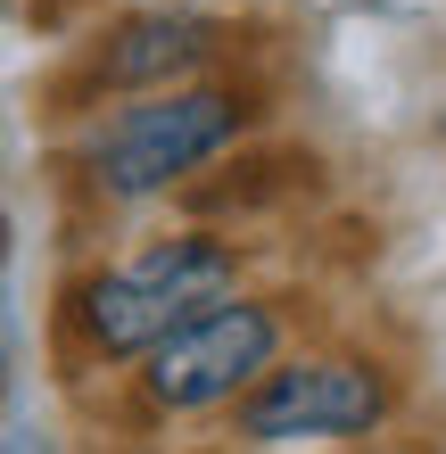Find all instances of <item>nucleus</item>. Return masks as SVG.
Returning <instances> with one entry per match:
<instances>
[{
    "mask_svg": "<svg viewBox=\"0 0 446 454\" xmlns=\"http://www.w3.org/2000/svg\"><path fill=\"white\" fill-rule=\"evenodd\" d=\"M240 289V256L207 231H174L149 239V248L99 264V273L74 289V331L91 339V356H149L166 347L182 323H199L207 306H223Z\"/></svg>",
    "mask_w": 446,
    "mask_h": 454,
    "instance_id": "f257e3e1",
    "label": "nucleus"
},
{
    "mask_svg": "<svg viewBox=\"0 0 446 454\" xmlns=\"http://www.w3.org/2000/svg\"><path fill=\"white\" fill-rule=\"evenodd\" d=\"M240 124H248L240 91H215V83L141 91L133 108L99 116L83 132V174L108 199H157V191H174V182H191L207 157H223L240 141Z\"/></svg>",
    "mask_w": 446,
    "mask_h": 454,
    "instance_id": "f03ea898",
    "label": "nucleus"
},
{
    "mask_svg": "<svg viewBox=\"0 0 446 454\" xmlns=\"http://www.w3.org/2000/svg\"><path fill=\"white\" fill-rule=\"evenodd\" d=\"M281 364V314L265 298L231 289L223 306H207L199 323H182L166 347L141 356V388L166 413H207V405H240V396Z\"/></svg>",
    "mask_w": 446,
    "mask_h": 454,
    "instance_id": "7ed1b4c3",
    "label": "nucleus"
},
{
    "mask_svg": "<svg viewBox=\"0 0 446 454\" xmlns=\"http://www.w3.org/2000/svg\"><path fill=\"white\" fill-rule=\"evenodd\" d=\"M388 372L364 364V356H290L256 380L231 421L256 454H281V446H306V438H364L388 421Z\"/></svg>",
    "mask_w": 446,
    "mask_h": 454,
    "instance_id": "20e7f679",
    "label": "nucleus"
},
{
    "mask_svg": "<svg viewBox=\"0 0 446 454\" xmlns=\"http://www.w3.org/2000/svg\"><path fill=\"white\" fill-rule=\"evenodd\" d=\"M223 50V25L215 17H191V9H141L108 25V42H99L91 74L108 91H182L191 74Z\"/></svg>",
    "mask_w": 446,
    "mask_h": 454,
    "instance_id": "39448f33",
    "label": "nucleus"
},
{
    "mask_svg": "<svg viewBox=\"0 0 446 454\" xmlns=\"http://www.w3.org/2000/svg\"><path fill=\"white\" fill-rule=\"evenodd\" d=\"M0 405H9V347H0Z\"/></svg>",
    "mask_w": 446,
    "mask_h": 454,
    "instance_id": "423d86ee",
    "label": "nucleus"
},
{
    "mask_svg": "<svg viewBox=\"0 0 446 454\" xmlns=\"http://www.w3.org/2000/svg\"><path fill=\"white\" fill-rule=\"evenodd\" d=\"M372 454H380V446H372Z\"/></svg>",
    "mask_w": 446,
    "mask_h": 454,
    "instance_id": "0eeeda50",
    "label": "nucleus"
}]
</instances>
